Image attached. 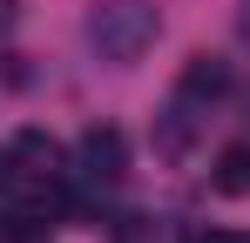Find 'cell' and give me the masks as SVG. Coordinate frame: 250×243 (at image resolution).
Segmentation results:
<instances>
[{"mask_svg":"<svg viewBox=\"0 0 250 243\" xmlns=\"http://www.w3.org/2000/svg\"><path fill=\"white\" fill-rule=\"evenodd\" d=\"M163 34V14H156V0H95L88 7V47H95V61H108V68H135L149 47Z\"/></svg>","mask_w":250,"mask_h":243,"instance_id":"cell-1","label":"cell"},{"mask_svg":"<svg viewBox=\"0 0 250 243\" xmlns=\"http://www.w3.org/2000/svg\"><path fill=\"white\" fill-rule=\"evenodd\" d=\"M122 169H128V135L122 128H88L75 142V176L82 182L108 189V182H122Z\"/></svg>","mask_w":250,"mask_h":243,"instance_id":"cell-2","label":"cell"},{"mask_svg":"<svg viewBox=\"0 0 250 243\" xmlns=\"http://www.w3.org/2000/svg\"><path fill=\"white\" fill-rule=\"evenodd\" d=\"M176 95H183L189 108H203V101H216V95H230V68H223L216 54H196V61L183 68V81H176Z\"/></svg>","mask_w":250,"mask_h":243,"instance_id":"cell-3","label":"cell"},{"mask_svg":"<svg viewBox=\"0 0 250 243\" xmlns=\"http://www.w3.org/2000/svg\"><path fill=\"white\" fill-rule=\"evenodd\" d=\"M189 142H196V108L176 95L169 115H156V156H163V162H183V156H189Z\"/></svg>","mask_w":250,"mask_h":243,"instance_id":"cell-4","label":"cell"},{"mask_svg":"<svg viewBox=\"0 0 250 243\" xmlns=\"http://www.w3.org/2000/svg\"><path fill=\"white\" fill-rule=\"evenodd\" d=\"M223 196H250V149L244 142H230L223 156H216V176H209Z\"/></svg>","mask_w":250,"mask_h":243,"instance_id":"cell-5","label":"cell"},{"mask_svg":"<svg viewBox=\"0 0 250 243\" xmlns=\"http://www.w3.org/2000/svg\"><path fill=\"white\" fill-rule=\"evenodd\" d=\"M189 243H250L244 230H203V237H189Z\"/></svg>","mask_w":250,"mask_h":243,"instance_id":"cell-6","label":"cell"},{"mask_svg":"<svg viewBox=\"0 0 250 243\" xmlns=\"http://www.w3.org/2000/svg\"><path fill=\"white\" fill-rule=\"evenodd\" d=\"M14 20H21V7H14V0H0V40L14 34Z\"/></svg>","mask_w":250,"mask_h":243,"instance_id":"cell-7","label":"cell"},{"mask_svg":"<svg viewBox=\"0 0 250 243\" xmlns=\"http://www.w3.org/2000/svg\"><path fill=\"white\" fill-rule=\"evenodd\" d=\"M244 40H250V0H244Z\"/></svg>","mask_w":250,"mask_h":243,"instance_id":"cell-8","label":"cell"}]
</instances>
